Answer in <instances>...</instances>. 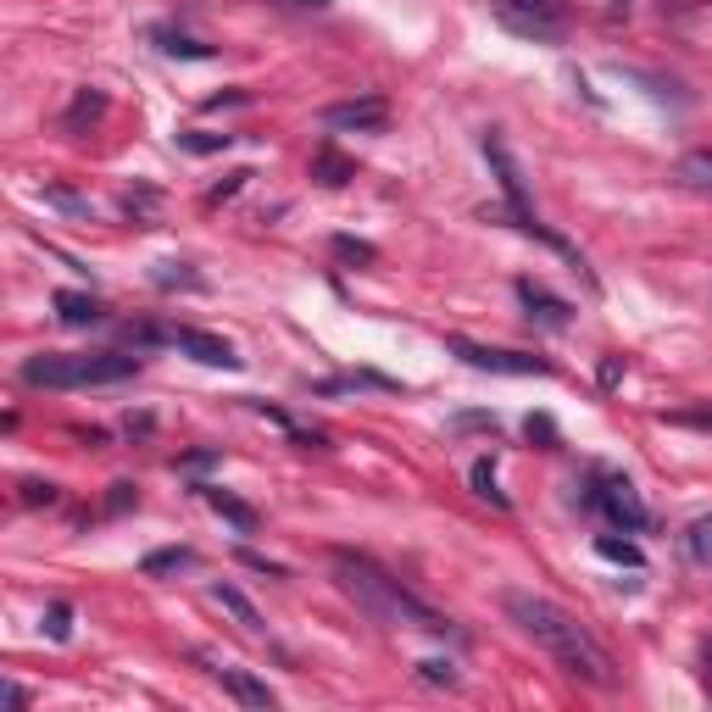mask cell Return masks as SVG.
I'll use <instances>...</instances> for the list:
<instances>
[{
    "label": "cell",
    "instance_id": "36",
    "mask_svg": "<svg viewBox=\"0 0 712 712\" xmlns=\"http://www.w3.org/2000/svg\"><path fill=\"white\" fill-rule=\"evenodd\" d=\"M284 7H296V12H323L328 0H284Z\"/></svg>",
    "mask_w": 712,
    "mask_h": 712
},
{
    "label": "cell",
    "instance_id": "14",
    "mask_svg": "<svg viewBox=\"0 0 712 712\" xmlns=\"http://www.w3.org/2000/svg\"><path fill=\"white\" fill-rule=\"evenodd\" d=\"M212 601H217V607L228 612V619H234V624H240V629H251V635H262V612H257V607H251V601H246L240 590H234V585H212Z\"/></svg>",
    "mask_w": 712,
    "mask_h": 712
},
{
    "label": "cell",
    "instance_id": "32",
    "mask_svg": "<svg viewBox=\"0 0 712 712\" xmlns=\"http://www.w3.org/2000/svg\"><path fill=\"white\" fill-rule=\"evenodd\" d=\"M240 562H246V567H257V574H267V579H284V574H290V567H278V562H267V557H257V551H246Z\"/></svg>",
    "mask_w": 712,
    "mask_h": 712
},
{
    "label": "cell",
    "instance_id": "27",
    "mask_svg": "<svg viewBox=\"0 0 712 712\" xmlns=\"http://www.w3.org/2000/svg\"><path fill=\"white\" fill-rule=\"evenodd\" d=\"M246 178H251L246 167H240V173H228V178H223V184L212 189V196H207V207H223V201H234V196H240V189H246Z\"/></svg>",
    "mask_w": 712,
    "mask_h": 712
},
{
    "label": "cell",
    "instance_id": "30",
    "mask_svg": "<svg viewBox=\"0 0 712 712\" xmlns=\"http://www.w3.org/2000/svg\"><path fill=\"white\" fill-rule=\"evenodd\" d=\"M335 257H346V262H373V246H362V240H335Z\"/></svg>",
    "mask_w": 712,
    "mask_h": 712
},
{
    "label": "cell",
    "instance_id": "2",
    "mask_svg": "<svg viewBox=\"0 0 712 712\" xmlns=\"http://www.w3.org/2000/svg\"><path fill=\"white\" fill-rule=\"evenodd\" d=\"M328 567H335V585L357 601V612H367L373 624H385V629H417V635H451V640H462V629L446 619V612H435L429 601H417V596H412L401 579H390L373 557H362V551H335V557H328Z\"/></svg>",
    "mask_w": 712,
    "mask_h": 712
},
{
    "label": "cell",
    "instance_id": "10",
    "mask_svg": "<svg viewBox=\"0 0 712 712\" xmlns=\"http://www.w3.org/2000/svg\"><path fill=\"white\" fill-rule=\"evenodd\" d=\"M517 301L529 307V323H540V328H567V301H557L546 284H535V278H517Z\"/></svg>",
    "mask_w": 712,
    "mask_h": 712
},
{
    "label": "cell",
    "instance_id": "7",
    "mask_svg": "<svg viewBox=\"0 0 712 712\" xmlns=\"http://www.w3.org/2000/svg\"><path fill=\"white\" fill-rule=\"evenodd\" d=\"M162 346H178L184 357H196V362H207V367H223V373L240 367V351H234L223 335H207V328H189V323L162 328Z\"/></svg>",
    "mask_w": 712,
    "mask_h": 712
},
{
    "label": "cell",
    "instance_id": "4",
    "mask_svg": "<svg viewBox=\"0 0 712 712\" xmlns=\"http://www.w3.org/2000/svg\"><path fill=\"white\" fill-rule=\"evenodd\" d=\"M490 17L517 34V39H535V45H551L567 34L574 12H567V0H490Z\"/></svg>",
    "mask_w": 712,
    "mask_h": 712
},
{
    "label": "cell",
    "instance_id": "1",
    "mask_svg": "<svg viewBox=\"0 0 712 712\" xmlns=\"http://www.w3.org/2000/svg\"><path fill=\"white\" fill-rule=\"evenodd\" d=\"M501 612L557 662L562 674H574V679H585V685H596V690L619 685V662H612V651H607L567 607H557V601H546V596H535V590H501Z\"/></svg>",
    "mask_w": 712,
    "mask_h": 712
},
{
    "label": "cell",
    "instance_id": "17",
    "mask_svg": "<svg viewBox=\"0 0 712 712\" xmlns=\"http://www.w3.org/2000/svg\"><path fill=\"white\" fill-rule=\"evenodd\" d=\"M151 39H157V51H167V57H196V62H207V57H212V45L184 39V34H173V28H151Z\"/></svg>",
    "mask_w": 712,
    "mask_h": 712
},
{
    "label": "cell",
    "instance_id": "3",
    "mask_svg": "<svg viewBox=\"0 0 712 712\" xmlns=\"http://www.w3.org/2000/svg\"><path fill=\"white\" fill-rule=\"evenodd\" d=\"M139 373V357L123 351H45L23 362V385L34 390H89V385H123Z\"/></svg>",
    "mask_w": 712,
    "mask_h": 712
},
{
    "label": "cell",
    "instance_id": "5",
    "mask_svg": "<svg viewBox=\"0 0 712 712\" xmlns=\"http://www.w3.org/2000/svg\"><path fill=\"white\" fill-rule=\"evenodd\" d=\"M585 507L590 512H601L612 529H624V535H635V529H646L651 517H646V501H640V490L629 485V479H619V473H601L596 479V490L585 496Z\"/></svg>",
    "mask_w": 712,
    "mask_h": 712
},
{
    "label": "cell",
    "instance_id": "33",
    "mask_svg": "<svg viewBox=\"0 0 712 712\" xmlns=\"http://www.w3.org/2000/svg\"><path fill=\"white\" fill-rule=\"evenodd\" d=\"M619 373H624V357H607L601 362V385H619Z\"/></svg>",
    "mask_w": 712,
    "mask_h": 712
},
{
    "label": "cell",
    "instance_id": "28",
    "mask_svg": "<svg viewBox=\"0 0 712 712\" xmlns=\"http://www.w3.org/2000/svg\"><path fill=\"white\" fill-rule=\"evenodd\" d=\"M45 201L62 207V212H73V217H89V212H95L89 201H78V196H73V189H45Z\"/></svg>",
    "mask_w": 712,
    "mask_h": 712
},
{
    "label": "cell",
    "instance_id": "8",
    "mask_svg": "<svg viewBox=\"0 0 712 712\" xmlns=\"http://www.w3.org/2000/svg\"><path fill=\"white\" fill-rule=\"evenodd\" d=\"M485 157H490V167H496V178H501V189H507L512 212H517V217H535L529 189H524V173H517V162H512V151H507L501 134H485Z\"/></svg>",
    "mask_w": 712,
    "mask_h": 712
},
{
    "label": "cell",
    "instance_id": "18",
    "mask_svg": "<svg viewBox=\"0 0 712 712\" xmlns=\"http://www.w3.org/2000/svg\"><path fill=\"white\" fill-rule=\"evenodd\" d=\"M596 557L624 562V567H640V562H646V557H640V546H635V540H619V535H596Z\"/></svg>",
    "mask_w": 712,
    "mask_h": 712
},
{
    "label": "cell",
    "instance_id": "29",
    "mask_svg": "<svg viewBox=\"0 0 712 712\" xmlns=\"http://www.w3.org/2000/svg\"><path fill=\"white\" fill-rule=\"evenodd\" d=\"M669 423H679V429H712V407H685V412H669Z\"/></svg>",
    "mask_w": 712,
    "mask_h": 712
},
{
    "label": "cell",
    "instance_id": "9",
    "mask_svg": "<svg viewBox=\"0 0 712 712\" xmlns=\"http://www.w3.org/2000/svg\"><path fill=\"white\" fill-rule=\"evenodd\" d=\"M390 123V107L378 101V95H362V101H340V107H323V128H385Z\"/></svg>",
    "mask_w": 712,
    "mask_h": 712
},
{
    "label": "cell",
    "instance_id": "20",
    "mask_svg": "<svg viewBox=\"0 0 712 712\" xmlns=\"http://www.w3.org/2000/svg\"><path fill=\"white\" fill-rule=\"evenodd\" d=\"M467 479H473V490H479V496H485L490 507H501V512H507V496H501V485H496V467H490L485 457L473 462V473H467Z\"/></svg>",
    "mask_w": 712,
    "mask_h": 712
},
{
    "label": "cell",
    "instance_id": "13",
    "mask_svg": "<svg viewBox=\"0 0 712 712\" xmlns=\"http://www.w3.org/2000/svg\"><path fill=\"white\" fill-rule=\"evenodd\" d=\"M57 312H62V323H73V328H89V323L107 317L101 301H95V296H78V290H57Z\"/></svg>",
    "mask_w": 712,
    "mask_h": 712
},
{
    "label": "cell",
    "instance_id": "23",
    "mask_svg": "<svg viewBox=\"0 0 712 712\" xmlns=\"http://www.w3.org/2000/svg\"><path fill=\"white\" fill-rule=\"evenodd\" d=\"M101 112H107V101H101V95L78 89V101H73V112H67V128H84V123H95Z\"/></svg>",
    "mask_w": 712,
    "mask_h": 712
},
{
    "label": "cell",
    "instance_id": "16",
    "mask_svg": "<svg viewBox=\"0 0 712 712\" xmlns=\"http://www.w3.org/2000/svg\"><path fill=\"white\" fill-rule=\"evenodd\" d=\"M139 567H146L151 579H162V574H184V567H196V551H189V546H167V551H151Z\"/></svg>",
    "mask_w": 712,
    "mask_h": 712
},
{
    "label": "cell",
    "instance_id": "34",
    "mask_svg": "<svg viewBox=\"0 0 712 712\" xmlns=\"http://www.w3.org/2000/svg\"><path fill=\"white\" fill-rule=\"evenodd\" d=\"M7 707L23 712V707H28V690H23V685H7Z\"/></svg>",
    "mask_w": 712,
    "mask_h": 712
},
{
    "label": "cell",
    "instance_id": "6",
    "mask_svg": "<svg viewBox=\"0 0 712 712\" xmlns=\"http://www.w3.org/2000/svg\"><path fill=\"white\" fill-rule=\"evenodd\" d=\"M446 351L451 357H462L467 367H479V373H507V378H546L551 373V362L546 357H529V351H501V346H473V340H462V335H451L446 340Z\"/></svg>",
    "mask_w": 712,
    "mask_h": 712
},
{
    "label": "cell",
    "instance_id": "31",
    "mask_svg": "<svg viewBox=\"0 0 712 712\" xmlns=\"http://www.w3.org/2000/svg\"><path fill=\"white\" fill-rule=\"evenodd\" d=\"M23 501H28V507H39V501L51 507V501H57V485H39V479H28V485H23Z\"/></svg>",
    "mask_w": 712,
    "mask_h": 712
},
{
    "label": "cell",
    "instance_id": "22",
    "mask_svg": "<svg viewBox=\"0 0 712 712\" xmlns=\"http://www.w3.org/2000/svg\"><path fill=\"white\" fill-rule=\"evenodd\" d=\"M45 635H51V640H73V607L67 601L45 607Z\"/></svg>",
    "mask_w": 712,
    "mask_h": 712
},
{
    "label": "cell",
    "instance_id": "35",
    "mask_svg": "<svg viewBox=\"0 0 712 712\" xmlns=\"http://www.w3.org/2000/svg\"><path fill=\"white\" fill-rule=\"evenodd\" d=\"M701 685H707V696H712V640H707V651H701Z\"/></svg>",
    "mask_w": 712,
    "mask_h": 712
},
{
    "label": "cell",
    "instance_id": "12",
    "mask_svg": "<svg viewBox=\"0 0 712 712\" xmlns=\"http://www.w3.org/2000/svg\"><path fill=\"white\" fill-rule=\"evenodd\" d=\"M201 496H207V507H212L217 517H228V524L240 529V535H257V524H262L257 507H246L240 496H228V490H217V485H201Z\"/></svg>",
    "mask_w": 712,
    "mask_h": 712
},
{
    "label": "cell",
    "instance_id": "25",
    "mask_svg": "<svg viewBox=\"0 0 712 712\" xmlns=\"http://www.w3.org/2000/svg\"><path fill=\"white\" fill-rule=\"evenodd\" d=\"M234 134H178V146L184 151H196V157H212V151H223Z\"/></svg>",
    "mask_w": 712,
    "mask_h": 712
},
{
    "label": "cell",
    "instance_id": "11",
    "mask_svg": "<svg viewBox=\"0 0 712 712\" xmlns=\"http://www.w3.org/2000/svg\"><path fill=\"white\" fill-rule=\"evenodd\" d=\"M217 685L240 701V707H251V712H273V707H278V696H273L257 674H246V669H217Z\"/></svg>",
    "mask_w": 712,
    "mask_h": 712
},
{
    "label": "cell",
    "instance_id": "15",
    "mask_svg": "<svg viewBox=\"0 0 712 712\" xmlns=\"http://www.w3.org/2000/svg\"><path fill=\"white\" fill-rule=\"evenodd\" d=\"M312 178H317V184H328V189H340V184H351V178H357V167H351L335 146H323V151H312Z\"/></svg>",
    "mask_w": 712,
    "mask_h": 712
},
{
    "label": "cell",
    "instance_id": "24",
    "mask_svg": "<svg viewBox=\"0 0 712 712\" xmlns=\"http://www.w3.org/2000/svg\"><path fill=\"white\" fill-rule=\"evenodd\" d=\"M417 679H429V685H446V690H457V685H462V674L451 669V662H435V657H429V662H417Z\"/></svg>",
    "mask_w": 712,
    "mask_h": 712
},
{
    "label": "cell",
    "instance_id": "19",
    "mask_svg": "<svg viewBox=\"0 0 712 712\" xmlns=\"http://www.w3.org/2000/svg\"><path fill=\"white\" fill-rule=\"evenodd\" d=\"M685 546H690V557H696L701 567H712V512L696 517V524L685 529Z\"/></svg>",
    "mask_w": 712,
    "mask_h": 712
},
{
    "label": "cell",
    "instance_id": "21",
    "mask_svg": "<svg viewBox=\"0 0 712 712\" xmlns=\"http://www.w3.org/2000/svg\"><path fill=\"white\" fill-rule=\"evenodd\" d=\"M679 178L696 184V189H712V146H707V151H690V157L679 162Z\"/></svg>",
    "mask_w": 712,
    "mask_h": 712
},
{
    "label": "cell",
    "instance_id": "26",
    "mask_svg": "<svg viewBox=\"0 0 712 712\" xmlns=\"http://www.w3.org/2000/svg\"><path fill=\"white\" fill-rule=\"evenodd\" d=\"M128 507H139V485L117 479V485H112V496H107V512H112V517H123Z\"/></svg>",
    "mask_w": 712,
    "mask_h": 712
}]
</instances>
